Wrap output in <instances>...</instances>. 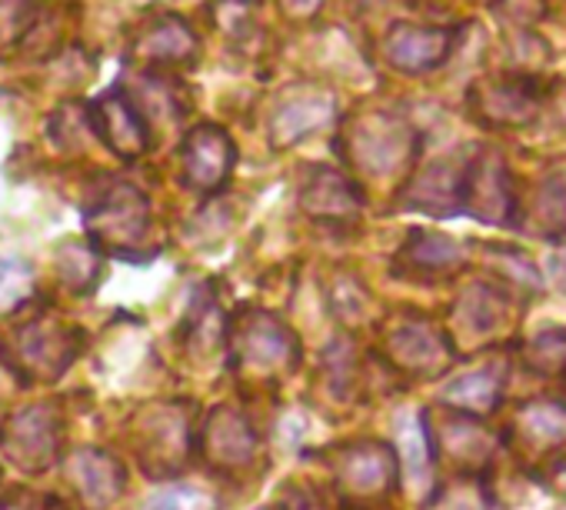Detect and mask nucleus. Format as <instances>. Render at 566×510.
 <instances>
[{"instance_id": "1", "label": "nucleus", "mask_w": 566, "mask_h": 510, "mask_svg": "<svg viewBox=\"0 0 566 510\" xmlns=\"http://www.w3.org/2000/svg\"><path fill=\"white\" fill-rule=\"evenodd\" d=\"M84 351V334L57 314H28L4 341L0 357L24 384H54Z\"/></svg>"}, {"instance_id": "2", "label": "nucleus", "mask_w": 566, "mask_h": 510, "mask_svg": "<svg viewBox=\"0 0 566 510\" xmlns=\"http://www.w3.org/2000/svg\"><path fill=\"white\" fill-rule=\"evenodd\" d=\"M84 223L94 247L120 253V258H140L150 237V204L134 184L114 180L87 207Z\"/></svg>"}, {"instance_id": "3", "label": "nucleus", "mask_w": 566, "mask_h": 510, "mask_svg": "<svg viewBox=\"0 0 566 510\" xmlns=\"http://www.w3.org/2000/svg\"><path fill=\"white\" fill-rule=\"evenodd\" d=\"M344 150L347 160L367 174V177H394L400 174L417 150V137L407 121L387 114V111H370L354 121L344 134Z\"/></svg>"}, {"instance_id": "4", "label": "nucleus", "mask_w": 566, "mask_h": 510, "mask_svg": "<svg viewBox=\"0 0 566 510\" xmlns=\"http://www.w3.org/2000/svg\"><path fill=\"white\" fill-rule=\"evenodd\" d=\"M64 424L54 404H28L0 427V454L28 477H41L61 460Z\"/></svg>"}, {"instance_id": "5", "label": "nucleus", "mask_w": 566, "mask_h": 510, "mask_svg": "<svg viewBox=\"0 0 566 510\" xmlns=\"http://www.w3.org/2000/svg\"><path fill=\"white\" fill-rule=\"evenodd\" d=\"M543 91L530 74L486 77L470 91V111L490 127H526L539 114Z\"/></svg>"}, {"instance_id": "6", "label": "nucleus", "mask_w": 566, "mask_h": 510, "mask_svg": "<svg viewBox=\"0 0 566 510\" xmlns=\"http://www.w3.org/2000/svg\"><path fill=\"white\" fill-rule=\"evenodd\" d=\"M457 44V28L440 24H394L384 38V58L394 71L407 77H420L437 71Z\"/></svg>"}, {"instance_id": "7", "label": "nucleus", "mask_w": 566, "mask_h": 510, "mask_svg": "<svg viewBox=\"0 0 566 510\" xmlns=\"http://www.w3.org/2000/svg\"><path fill=\"white\" fill-rule=\"evenodd\" d=\"M337 117V101L327 87L301 84L283 97L270 114V144L276 150H287Z\"/></svg>"}, {"instance_id": "8", "label": "nucleus", "mask_w": 566, "mask_h": 510, "mask_svg": "<svg viewBox=\"0 0 566 510\" xmlns=\"http://www.w3.org/2000/svg\"><path fill=\"white\" fill-rule=\"evenodd\" d=\"M87 117H91V131L101 137V144L114 157L137 160L150 150V127L127 94L111 91V94L97 97L87 107Z\"/></svg>"}, {"instance_id": "9", "label": "nucleus", "mask_w": 566, "mask_h": 510, "mask_svg": "<svg viewBox=\"0 0 566 510\" xmlns=\"http://www.w3.org/2000/svg\"><path fill=\"white\" fill-rule=\"evenodd\" d=\"M64 477L77 490V497L94 510L114 507L120 500L124 487H127L124 464L104 447H77V450H71L64 457Z\"/></svg>"}, {"instance_id": "10", "label": "nucleus", "mask_w": 566, "mask_h": 510, "mask_svg": "<svg viewBox=\"0 0 566 510\" xmlns=\"http://www.w3.org/2000/svg\"><path fill=\"white\" fill-rule=\"evenodd\" d=\"M187 417L164 404V407H150L140 420H137V450H140V464L147 473L164 477L170 470L180 467V460L187 457Z\"/></svg>"}, {"instance_id": "11", "label": "nucleus", "mask_w": 566, "mask_h": 510, "mask_svg": "<svg viewBox=\"0 0 566 510\" xmlns=\"http://www.w3.org/2000/svg\"><path fill=\"white\" fill-rule=\"evenodd\" d=\"M184 177L193 190L200 194H213L227 184L233 160H237V147L227 137L223 127L217 124H200L184 137Z\"/></svg>"}, {"instance_id": "12", "label": "nucleus", "mask_w": 566, "mask_h": 510, "mask_svg": "<svg viewBox=\"0 0 566 510\" xmlns=\"http://www.w3.org/2000/svg\"><path fill=\"white\" fill-rule=\"evenodd\" d=\"M200 41L193 28L184 18H154L147 21L134 41H130V58L147 64V67H184L197 61Z\"/></svg>"}, {"instance_id": "13", "label": "nucleus", "mask_w": 566, "mask_h": 510, "mask_svg": "<svg viewBox=\"0 0 566 510\" xmlns=\"http://www.w3.org/2000/svg\"><path fill=\"white\" fill-rule=\"evenodd\" d=\"M463 210H470L473 217L490 220V223L510 220L513 187H510V170L500 154H480L473 164H467Z\"/></svg>"}, {"instance_id": "14", "label": "nucleus", "mask_w": 566, "mask_h": 510, "mask_svg": "<svg viewBox=\"0 0 566 510\" xmlns=\"http://www.w3.org/2000/svg\"><path fill=\"white\" fill-rule=\"evenodd\" d=\"M397 454L387 444H357L344 454L337 480L347 497H384L397 483Z\"/></svg>"}, {"instance_id": "15", "label": "nucleus", "mask_w": 566, "mask_h": 510, "mask_svg": "<svg viewBox=\"0 0 566 510\" xmlns=\"http://www.w3.org/2000/svg\"><path fill=\"white\" fill-rule=\"evenodd\" d=\"M203 454L220 470H237L250 464L256 454V437L247 417L237 414L233 407H217L203 427Z\"/></svg>"}, {"instance_id": "16", "label": "nucleus", "mask_w": 566, "mask_h": 510, "mask_svg": "<svg viewBox=\"0 0 566 510\" xmlns=\"http://www.w3.org/2000/svg\"><path fill=\"white\" fill-rule=\"evenodd\" d=\"M237 361L250 371H273L287 367L294 361V341L273 318L266 314H250L240 324L237 337Z\"/></svg>"}, {"instance_id": "17", "label": "nucleus", "mask_w": 566, "mask_h": 510, "mask_svg": "<svg viewBox=\"0 0 566 510\" xmlns=\"http://www.w3.org/2000/svg\"><path fill=\"white\" fill-rule=\"evenodd\" d=\"M463 184H467V167L440 160L410 180V187L403 190V204L413 210H430L447 217L463 210Z\"/></svg>"}, {"instance_id": "18", "label": "nucleus", "mask_w": 566, "mask_h": 510, "mask_svg": "<svg viewBox=\"0 0 566 510\" xmlns=\"http://www.w3.org/2000/svg\"><path fill=\"white\" fill-rule=\"evenodd\" d=\"M301 204L307 214L324 217V220H354L364 207L360 190L354 187L350 177L337 174V170H314V177L307 180Z\"/></svg>"}, {"instance_id": "19", "label": "nucleus", "mask_w": 566, "mask_h": 510, "mask_svg": "<svg viewBox=\"0 0 566 510\" xmlns=\"http://www.w3.org/2000/svg\"><path fill=\"white\" fill-rule=\"evenodd\" d=\"M390 357L413 374H437L443 371L450 351H447V341L430 324L410 321L390 337Z\"/></svg>"}, {"instance_id": "20", "label": "nucleus", "mask_w": 566, "mask_h": 510, "mask_svg": "<svg viewBox=\"0 0 566 510\" xmlns=\"http://www.w3.org/2000/svg\"><path fill=\"white\" fill-rule=\"evenodd\" d=\"M437 447L457 470H470V467H483L490 460L493 440L476 420L450 417V424H443L437 430Z\"/></svg>"}, {"instance_id": "21", "label": "nucleus", "mask_w": 566, "mask_h": 510, "mask_svg": "<svg viewBox=\"0 0 566 510\" xmlns=\"http://www.w3.org/2000/svg\"><path fill=\"white\" fill-rule=\"evenodd\" d=\"M101 247L91 240H64L57 250V278L67 291L87 294L101 281Z\"/></svg>"}, {"instance_id": "22", "label": "nucleus", "mask_w": 566, "mask_h": 510, "mask_svg": "<svg viewBox=\"0 0 566 510\" xmlns=\"http://www.w3.org/2000/svg\"><path fill=\"white\" fill-rule=\"evenodd\" d=\"M400 261L417 271H447L460 261V243H453L450 237H440V233L417 230L410 237V243L400 250Z\"/></svg>"}, {"instance_id": "23", "label": "nucleus", "mask_w": 566, "mask_h": 510, "mask_svg": "<svg viewBox=\"0 0 566 510\" xmlns=\"http://www.w3.org/2000/svg\"><path fill=\"white\" fill-rule=\"evenodd\" d=\"M520 434L530 447H559L566 444V407L559 404H530L520 414Z\"/></svg>"}, {"instance_id": "24", "label": "nucleus", "mask_w": 566, "mask_h": 510, "mask_svg": "<svg viewBox=\"0 0 566 510\" xmlns=\"http://www.w3.org/2000/svg\"><path fill=\"white\" fill-rule=\"evenodd\" d=\"M41 21L38 0H0V58L28 48Z\"/></svg>"}, {"instance_id": "25", "label": "nucleus", "mask_w": 566, "mask_h": 510, "mask_svg": "<svg viewBox=\"0 0 566 510\" xmlns=\"http://www.w3.org/2000/svg\"><path fill=\"white\" fill-rule=\"evenodd\" d=\"M210 21L227 41H250L256 34V0H213Z\"/></svg>"}, {"instance_id": "26", "label": "nucleus", "mask_w": 566, "mask_h": 510, "mask_svg": "<svg viewBox=\"0 0 566 510\" xmlns=\"http://www.w3.org/2000/svg\"><path fill=\"white\" fill-rule=\"evenodd\" d=\"M34 298V271L28 261L0 258V318L21 311Z\"/></svg>"}, {"instance_id": "27", "label": "nucleus", "mask_w": 566, "mask_h": 510, "mask_svg": "<svg viewBox=\"0 0 566 510\" xmlns=\"http://www.w3.org/2000/svg\"><path fill=\"white\" fill-rule=\"evenodd\" d=\"M523 357L536 374H563L566 371V331H543L526 347Z\"/></svg>"}, {"instance_id": "28", "label": "nucleus", "mask_w": 566, "mask_h": 510, "mask_svg": "<svg viewBox=\"0 0 566 510\" xmlns=\"http://www.w3.org/2000/svg\"><path fill=\"white\" fill-rule=\"evenodd\" d=\"M447 400L457 404V407H467V410H490L496 400H500V381L493 374H470V377H460L450 391H447Z\"/></svg>"}, {"instance_id": "29", "label": "nucleus", "mask_w": 566, "mask_h": 510, "mask_svg": "<svg viewBox=\"0 0 566 510\" xmlns=\"http://www.w3.org/2000/svg\"><path fill=\"white\" fill-rule=\"evenodd\" d=\"M536 214L546 227L566 230V177H553L549 184H543L536 197Z\"/></svg>"}, {"instance_id": "30", "label": "nucleus", "mask_w": 566, "mask_h": 510, "mask_svg": "<svg viewBox=\"0 0 566 510\" xmlns=\"http://www.w3.org/2000/svg\"><path fill=\"white\" fill-rule=\"evenodd\" d=\"M493 11L503 18V21H513V24H533L546 14V4L543 0H493Z\"/></svg>"}, {"instance_id": "31", "label": "nucleus", "mask_w": 566, "mask_h": 510, "mask_svg": "<svg viewBox=\"0 0 566 510\" xmlns=\"http://www.w3.org/2000/svg\"><path fill=\"white\" fill-rule=\"evenodd\" d=\"M154 510H210V500L190 487H174L154 497Z\"/></svg>"}, {"instance_id": "32", "label": "nucleus", "mask_w": 566, "mask_h": 510, "mask_svg": "<svg viewBox=\"0 0 566 510\" xmlns=\"http://www.w3.org/2000/svg\"><path fill=\"white\" fill-rule=\"evenodd\" d=\"M0 510H48V497L28 487H14L0 493Z\"/></svg>"}, {"instance_id": "33", "label": "nucleus", "mask_w": 566, "mask_h": 510, "mask_svg": "<svg viewBox=\"0 0 566 510\" xmlns=\"http://www.w3.org/2000/svg\"><path fill=\"white\" fill-rule=\"evenodd\" d=\"M276 4H280L283 18H291L294 24H297V21H301V24H311V21L321 18V11H324L327 0H276Z\"/></svg>"}]
</instances>
